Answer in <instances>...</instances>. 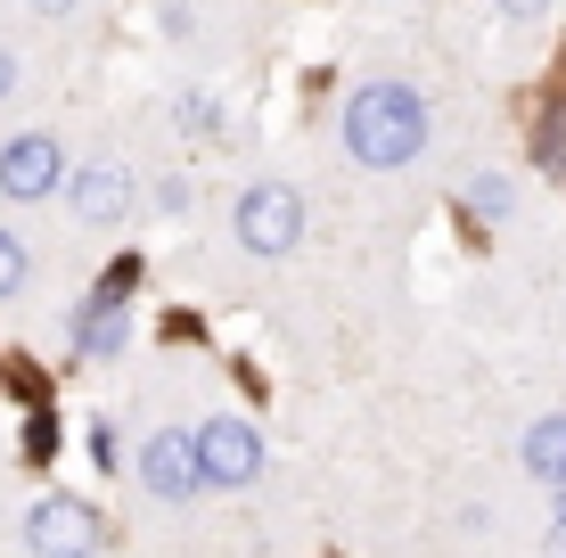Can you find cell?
Returning <instances> with one entry per match:
<instances>
[{"label":"cell","mask_w":566,"mask_h":558,"mask_svg":"<svg viewBox=\"0 0 566 558\" xmlns=\"http://www.w3.org/2000/svg\"><path fill=\"white\" fill-rule=\"evenodd\" d=\"M25 272H33V255H25V239H17V230H0V304L17 296V287H25Z\"/></svg>","instance_id":"obj_10"},{"label":"cell","mask_w":566,"mask_h":558,"mask_svg":"<svg viewBox=\"0 0 566 558\" xmlns=\"http://www.w3.org/2000/svg\"><path fill=\"white\" fill-rule=\"evenodd\" d=\"M525 476L566 485V411H551V419H534V428H525Z\"/></svg>","instance_id":"obj_9"},{"label":"cell","mask_w":566,"mask_h":558,"mask_svg":"<svg viewBox=\"0 0 566 558\" xmlns=\"http://www.w3.org/2000/svg\"><path fill=\"white\" fill-rule=\"evenodd\" d=\"M427 148V99L411 83H361L345 99V157L369 172H402Z\"/></svg>","instance_id":"obj_1"},{"label":"cell","mask_w":566,"mask_h":558,"mask_svg":"<svg viewBox=\"0 0 566 558\" xmlns=\"http://www.w3.org/2000/svg\"><path fill=\"white\" fill-rule=\"evenodd\" d=\"M468 206H476V214H510V181H501V172L468 181Z\"/></svg>","instance_id":"obj_12"},{"label":"cell","mask_w":566,"mask_h":558,"mask_svg":"<svg viewBox=\"0 0 566 558\" xmlns=\"http://www.w3.org/2000/svg\"><path fill=\"white\" fill-rule=\"evenodd\" d=\"M542 558H566V517L551 526V543H542Z\"/></svg>","instance_id":"obj_16"},{"label":"cell","mask_w":566,"mask_h":558,"mask_svg":"<svg viewBox=\"0 0 566 558\" xmlns=\"http://www.w3.org/2000/svg\"><path fill=\"white\" fill-rule=\"evenodd\" d=\"M57 181H66V148H57L50 131H17V140L0 148V198L42 206V198H57Z\"/></svg>","instance_id":"obj_5"},{"label":"cell","mask_w":566,"mask_h":558,"mask_svg":"<svg viewBox=\"0 0 566 558\" xmlns=\"http://www.w3.org/2000/svg\"><path fill=\"white\" fill-rule=\"evenodd\" d=\"M124 287H132V272H115V280L99 287V296H91V313L74 320V354H115V345H124V329H132Z\"/></svg>","instance_id":"obj_8"},{"label":"cell","mask_w":566,"mask_h":558,"mask_svg":"<svg viewBox=\"0 0 566 558\" xmlns=\"http://www.w3.org/2000/svg\"><path fill=\"white\" fill-rule=\"evenodd\" d=\"M25 9H33V17H74L83 0H25Z\"/></svg>","instance_id":"obj_15"},{"label":"cell","mask_w":566,"mask_h":558,"mask_svg":"<svg viewBox=\"0 0 566 558\" xmlns=\"http://www.w3.org/2000/svg\"><path fill=\"white\" fill-rule=\"evenodd\" d=\"M25 543H33V558H91L99 550V509L74 502V493H50L25 517Z\"/></svg>","instance_id":"obj_6"},{"label":"cell","mask_w":566,"mask_h":558,"mask_svg":"<svg viewBox=\"0 0 566 558\" xmlns=\"http://www.w3.org/2000/svg\"><path fill=\"white\" fill-rule=\"evenodd\" d=\"M57 198L74 206V222H83V230H115L132 214V198H140V181H132L124 157H91V165H74L66 181H57Z\"/></svg>","instance_id":"obj_3"},{"label":"cell","mask_w":566,"mask_h":558,"mask_svg":"<svg viewBox=\"0 0 566 558\" xmlns=\"http://www.w3.org/2000/svg\"><path fill=\"white\" fill-rule=\"evenodd\" d=\"M189 452H198V485H255L263 476V435L247 419H206L189 428Z\"/></svg>","instance_id":"obj_4"},{"label":"cell","mask_w":566,"mask_h":558,"mask_svg":"<svg viewBox=\"0 0 566 558\" xmlns=\"http://www.w3.org/2000/svg\"><path fill=\"white\" fill-rule=\"evenodd\" d=\"M17 83H25V66H17V50H9V42H0V99H9V91H17Z\"/></svg>","instance_id":"obj_13"},{"label":"cell","mask_w":566,"mask_h":558,"mask_svg":"<svg viewBox=\"0 0 566 558\" xmlns=\"http://www.w3.org/2000/svg\"><path fill=\"white\" fill-rule=\"evenodd\" d=\"M230 230H239V246L255 263H280V255H296V239H304V198L287 181H255L230 206Z\"/></svg>","instance_id":"obj_2"},{"label":"cell","mask_w":566,"mask_h":558,"mask_svg":"<svg viewBox=\"0 0 566 558\" xmlns=\"http://www.w3.org/2000/svg\"><path fill=\"white\" fill-rule=\"evenodd\" d=\"M181 131L213 140V131H222V99H206V91H181Z\"/></svg>","instance_id":"obj_11"},{"label":"cell","mask_w":566,"mask_h":558,"mask_svg":"<svg viewBox=\"0 0 566 558\" xmlns=\"http://www.w3.org/2000/svg\"><path fill=\"white\" fill-rule=\"evenodd\" d=\"M140 485L156 502H189L198 493V452H189V428H156L140 444Z\"/></svg>","instance_id":"obj_7"},{"label":"cell","mask_w":566,"mask_h":558,"mask_svg":"<svg viewBox=\"0 0 566 558\" xmlns=\"http://www.w3.org/2000/svg\"><path fill=\"white\" fill-rule=\"evenodd\" d=\"M501 17H517V25H534V17H551V0H501Z\"/></svg>","instance_id":"obj_14"}]
</instances>
